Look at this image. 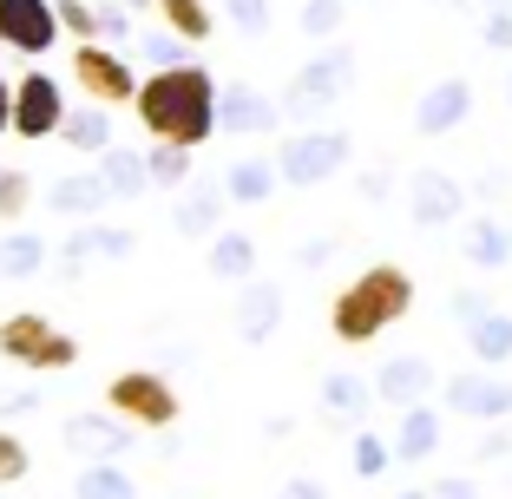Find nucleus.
Segmentation results:
<instances>
[{
	"label": "nucleus",
	"mask_w": 512,
	"mask_h": 499,
	"mask_svg": "<svg viewBox=\"0 0 512 499\" xmlns=\"http://www.w3.org/2000/svg\"><path fill=\"white\" fill-rule=\"evenodd\" d=\"M138 119L158 145H204L217 125V86L204 66H158L151 79H138Z\"/></svg>",
	"instance_id": "obj_1"
},
{
	"label": "nucleus",
	"mask_w": 512,
	"mask_h": 499,
	"mask_svg": "<svg viewBox=\"0 0 512 499\" xmlns=\"http://www.w3.org/2000/svg\"><path fill=\"white\" fill-rule=\"evenodd\" d=\"M407 309H414V276L401 263H375L329 303V329H335V342L355 348V342H375L381 329H394Z\"/></svg>",
	"instance_id": "obj_2"
},
{
	"label": "nucleus",
	"mask_w": 512,
	"mask_h": 499,
	"mask_svg": "<svg viewBox=\"0 0 512 499\" xmlns=\"http://www.w3.org/2000/svg\"><path fill=\"white\" fill-rule=\"evenodd\" d=\"M106 408L132 427H171L178 421V388L151 368H125V375L106 381Z\"/></svg>",
	"instance_id": "obj_3"
},
{
	"label": "nucleus",
	"mask_w": 512,
	"mask_h": 499,
	"mask_svg": "<svg viewBox=\"0 0 512 499\" xmlns=\"http://www.w3.org/2000/svg\"><path fill=\"white\" fill-rule=\"evenodd\" d=\"M0 355L20 362V368H73L79 362V342H73V335H60L46 316L20 309V316L0 322Z\"/></svg>",
	"instance_id": "obj_4"
},
{
	"label": "nucleus",
	"mask_w": 512,
	"mask_h": 499,
	"mask_svg": "<svg viewBox=\"0 0 512 499\" xmlns=\"http://www.w3.org/2000/svg\"><path fill=\"white\" fill-rule=\"evenodd\" d=\"M73 86L86 92L92 106H132V99H138L132 66H125L119 53H106V46H92V40L73 46Z\"/></svg>",
	"instance_id": "obj_5"
},
{
	"label": "nucleus",
	"mask_w": 512,
	"mask_h": 499,
	"mask_svg": "<svg viewBox=\"0 0 512 499\" xmlns=\"http://www.w3.org/2000/svg\"><path fill=\"white\" fill-rule=\"evenodd\" d=\"M0 40L27 60H40L46 46L60 40V7L53 0H0Z\"/></svg>",
	"instance_id": "obj_6"
},
{
	"label": "nucleus",
	"mask_w": 512,
	"mask_h": 499,
	"mask_svg": "<svg viewBox=\"0 0 512 499\" xmlns=\"http://www.w3.org/2000/svg\"><path fill=\"white\" fill-rule=\"evenodd\" d=\"M60 125H66V92L46 73H27L14 86V132L20 138H53Z\"/></svg>",
	"instance_id": "obj_7"
},
{
	"label": "nucleus",
	"mask_w": 512,
	"mask_h": 499,
	"mask_svg": "<svg viewBox=\"0 0 512 499\" xmlns=\"http://www.w3.org/2000/svg\"><path fill=\"white\" fill-rule=\"evenodd\" d=\"M447 401H453L460 414H473V421H499V414H512V381L473 368V375H453Z\"/></svg>",
	"instance_id": "obj_8"
},
{
	"label": "nucleus",
	"mask_w": 512,
	"mask_h": 499,
	"mask_svg": "<svg viewBox=\"0 0 512 499\" xmlns=\"http://www.w3.org/2000/svg\"><path fill=\"white\" fill-rule=\"evenodd\" d=\"M460 204H467V191H460V178H447V171H414V178H407V211L421 217V224H453Z\"/></svg>",
	"instance_id": "obj_9"
},
{
	"label": "nucleus",
	"mask_w": 512,
	"mask_h": 499,
	"mask_svg": "<svg viewBox=\"0 0 512 499\" xmlns=\"http://www.w3.org/2000/svg\"><path fill=\"white\" fill-rule=\"evenodd\" d=\"M467 112H473V86L467 79H440L421 106H414V125H421L427 138H440V132H453V125L467 119Z\"/></svg>",
	"instance_id": "obj_10"
},
{
	"label": "nucleus",
	"mask_w": 512,
	"mask_h": 499,
	"mask_svg": "<svg viewBox=\"0 0 512 499\" xmlns=\"http://www.w3.org/2000/svg\"><path fill=\"white\" fill-rule=\"evenodd\" d=\"M342 158H348V138H335V132L329 138H296V145L283 152V171L296 184H322L335 165H342Z\"/></svg>",
	"instance_id": "obj_11"
},
{
	"label": "nucleus",
	"mask_w": 512,
	"mask_h": 499,
	"mask_svg": "<svg viewBox=\"0 0 512 499\" xmlns=\"http://www.w3.org/2000/svg\"><path fill=\"white\" fill-rule=\"evenodd\" d=\"M427 388H434V368L421 355H401V362L381 368V401H394V408H414Z\"/></svg>",
	"instance_id": "obj_12"
},
{
	"label": "nucleus",
	"mask_w": 512,
	"mask_h": 499,
	"mask_svg": "<svg viewBox=\"0 0 512 499\" xmlns=\"http://www.w3.org/2000/svg\"><path fill=\"white\" fill-rule=\"evenodd\" d=\"M434 447H440V414L421 408V401L401 408V440H394V454H401V460H427Z\"/></svg>",
	"instance_id": "obj_13"
},
{
	"label": "nucleus",
	"mask_w": 512,
	"mask_h": 499,
	"mask_svg": "<svg viewBox=\"0 0 512 499\" xmlns=\"http://www.w3.org/2000/svg\"><path fill=\"white\" fill-rule=\"evenodd\" d=\"M467 335H473V355H480V368H499V362L512 355V316H506V309H486V316L473 322Z\"/></svg>",
	"instance_id": "obj_14"
},
{
	"label": "nucleus",
	"mask_w": 512,
	"mask_h": 499,
	"mask_svg": "<svg viewBox=\"0 0 512 499\" xmlns=\"http://www.w3.org/2000/svg\"><path fill=\"white\" fill-rule=\"evenodd\" d=\"M467 257L480 263V270H499V263H512V230L499 224V217H480V224H467Z\"/></svg>",
	"instance_id": "obj_15"
},
{
	"label": "nucleus",
	"mask_w": 512,
	"mask_h": 499,
	"mask_svg": "<svg viewBox=\"0 0 512 499\" xmlns=\"http://www.w3.org/2000/svg\"><path fill=\"white\" fill-rule=\"evenodd\" d=\"M348 79V60L335 53V60H322V66H309V73L296 79V106H322V99H335V86Z\"/></svg>",
	"instance_id": "obj_16"
},
{
	"label": "nucleus",
	"mask_w": 512,
	"mask_h": 499,
	"mask_svg": "<svg viewBox=\"0 0 512 499\" xmlns=\"http://www.w3.org/2000/svg\"><path fill=\"white\" fill-rule=\"evenodd\" d=\"M158 14L171 20V33H178V40H211V7H204V0H158Z\"/></svg>",
	"instance_id": "obj_17"
},
{
	"label": "nucleus",
	"mask_w": 512,
	"mask_h": 499,
	"mask_svg": "<svg viewBox=\"0 0 512 499\" xmlns=\"http://www.w3.org/2000/svg\"><path fill=\"white\" fill-rule=\"evenodd\" d=\"M322 401H329V414H362V408H368V381H355V375H329Z\"/></svg>",
	"instance_id": "obj_18"
},
{
	"label": "nucleus",
	"mask_w": 512,
	"mask_h": 499,
	"mask_svg": "<svg viewBox=\"0 0 512 499\" xmlns=\"http://www.w3.org/2000/svg\"><path fill=\"white\" fill-rule=\"evenodd\" d=\"M79 499H132V480L119 467H92L79 473Z\"/></svg>",
	"instance_id": "obj_19"
},
{
	"label": "nucleus",
	"mask_w": 512,
	"mask_h": 499,
	"mask_svg": "<svg viewBox=\"0 0 512 499\" xmlns=\"http://www.w3.org/2000/svg\"><path fill=\"white\" fill-rule=\"evenodd\" d=\"M388 440H375V434H362V440H355V473H362V480H375V473L381 467H388Z\"/></svg>",
	"instance_id": "obj_20"
},
{
	"label": "nucleus",
	"mask_w": 512,
	"mask_h": 499,
	"mask_svg": "<svg viewBox=\"0 0 512 499\" xmlns=\"http://www.w3.org/2000/svg\"><path fill=\"white\" fill-rule=\"evenodd\" d=\"M20 473H27V447H20V440L0 427V486H14Z\"/></svg>",
	"instance_id": "obj_21"
},
{
	"label": "nucleus",
	"mask_w": 512,
	"mask_h": 499,
	"mask_svg": "<svg viewBox=\"0 0 512 499\" xmlns=\"http://www.w3.org/2000/svg\"><path fill=\"white\" fill-rule=\"evenodd\" d=\"M486 46L512 53V7H506V0H493V7H486Z\"/></svg>",
	"instance_id": "obj_22"
},
{
	"label": "nucleus",
	"mask_w": 512,
	"mask_h": 499,
	"mask_svg": "<svg viewBox=\"0 0 512 499\" xmlns=\"http://www.w3.org/2000/svg\"><path fill=\"white\" fill-rule=\"evenodd\" d=\"M60 27H73L79 40H92V33H99V20H92L86 0H60Z\"/></svg>",
	"instance_id": "obj_23"
},
{
	"label": "nucleus",
	"mask_w": 512,
	"mask_h": 499,
	"mask_svg": "<svg viewBox=\"0 0 512 499\" xmlns=\"http://www.w3.org/2000/svg\"><path fill=\"white\" fill-rule=\"evenodd\" d=\"M270 316H276V296H270V289H256V296H250V309H243V329H250V335H263V329H270Z\"/></svg>",
	"instance_id": "obj_24"
},
{
	"label": "nucleus",
	"mask_w": 512,
	"mask_h": 499,
	"mask_svg": "<svg viewBox=\"0 0 512 499\" xmlns=\"http://www.w3.org/2000/svg\"><path fill=\"white\" fill-rule=\"evenodd\" d=\"M217 270H250V243H243V237L217 243Z\"/></svg>",
	"instance_id": "obj_25"
},
{
	"label": "nucleus",
	"mask_w": 512,
	"mask_h": 499,
	"mask_svg": "<svg viewBox=\"0 0 512 499\" xmlns=\"http://www.w3.org/2000/svg\"><path fill=\"white\" fill-rule=\"evenodd\" d=\"M20 204H27V178L14 171V178H0V217H14Z\"/></svg>",
	"instance_id": "obj_26"
},
{
	"label": "nucleus",
	"mask_w": 512,
	"mask_h": 499,
	"mask_svg": "<svg viewBox=\"0 0 512 499\" xmlns=\"http://www.w3.org/2000/svg\"><path fill=\"white\" fill-rule=\"evenodd\" d=\"M309 33H335V20H342V7H335V0H316V7H309Z\"/></svg>",
	"instance_id": "obj_27"
},
{
	"label": "nucleus",
	"mask_w": 512,
	"mask_h": 499,
	"mask_svg": "<svg viewBox=\"0 0 512 499\" xmlns=\"http://www.w3.org/2000/svg\"><path fill=\"white\" fill-rule=\"evenodd\" d=\"M263 191H270V171H263V165H243L237 171V197H263Z\"/></svg>",
	"instance_id": "obj_28"
},
{
	"label": "nucleus",
	"mask_w": 512,
	"mask_h": 499,
	"mask_svg": "<svg viewBox=\"0 0 512 499\" xmlns=\"http://www.w3.org/2000/svg\"><path fill=\"white\" fill-rule=\"evenodd\" d=\"M453 316H460V322H467V329H473V322L486 316V296H453Z\"/></svg>",
	"instance_id": "obj_29"
},
{
	"label": "nucleus",
	"mask_w": 512,
	"mask_h": 499,
	"mask_svg": "<svg viewBox=\"0 0 512 499\" xmlns=\"http://www.w3.org/2000/svg\"><path fill=\"white\" fill-rule=\"evenodd\" d=\"M66 132H79L86 145H106V132H99V119H66Z\"/></svg>",
	"instance_id": "obj_30"
},
{
	"label": "nucleus",
	"mask_w": 512,
	"mask_h": 499,
	"mask_svg": "<svg viewBox=\"0 0 512 499\" xmlns=\"http://www.w3.org/2000/svg\"><path fill=\"white\" fill-rule=\"evenodd\" d=\"M283 499H329V493H322L316 480H289V486H283Z\"/></svg>",
	"instance_id": "obj_31"
},
{
	"label": "nucleus",
	"mask_w": 512,
	"mask_h": 499,
	"mask_svg": "<svg viewBox=\"0 0 512 499\" xmlns=\"http://www.w3.org/2000/svg\"><path fill=\"white\" fill-rule=\"evenodd\" d=\"M7 125H14V86L0 79V132H7Z\"/></svg>",
	"instance_id": "obj_32"
},
{
	"label": "nucleus",
	"mask_w": 512,
	"mask_h": 499,
	"mask_svg": "<svg viewBox=\"0 0 512 499\" xmlns=\"http://www.w3.org/2000/svg\"><path fill=\"white\" fill-rule=\"evenodd\" d=\"M401 499H434V493H401Z\"/></svg>",
	"instance_id": "obj_33"
},
{
	"label": "nucleus",
	"mask_w": 512,
	"mask_h": 499,
	"mask_svg": "<svg viewBox=\"0 0 512 499\" xmlns=\"http://www.w3.org/2000/svg\"><path fill=\"white\" fill-rule=\"evenodd\" d=\"M506 99H512V73H506Z\"/></svg>",
	"instance_id": "obj_34"
},
{
	"label": "nucleus",
	"mask_w": 512,
	"mask_h": 499,
	"mask_svg": "<svg viewBox=\"0 0 512 499\" xmlns=\"http://www.w3.org/2000/svg\"><path fill=\"white\" fill-rule=\"evenodd\" d=\"M0 46H7V40H0Z\"/></svg>",
	"instance_id": "obj_35"
}]
</instances>
